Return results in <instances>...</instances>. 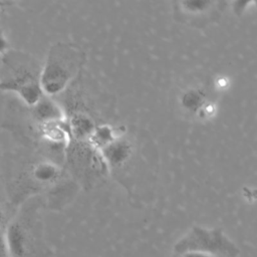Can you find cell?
I'll return each instance as SVG.
<instances>
[{"label":"cell","instance_id":"obj_1","mask_svg":"<svg viewBox=\"0 0 257 257\" xmlns=\"http://www.w3.org/2000/svg\"><path fill=\"white\" fill-rule=\"evenodd\" d=\"M84 61V53L74 44L58 42L52 45L40 70L43 94L51 97L65 90L80 72Z\"/></svg>","mask_w":257,"mask_h":257},{"label":"cell","instance_id":"obj_2","mask_svg":"<svg viewBox=\"0 0 257 257\" xmlns=\"http://www.w3.org/2000/svg\"><path fill=\"white\" fill-rule=\"evenodd\" d=\"M40 70L32 63L28 67L21 66L12 77L0 80V90L13 91L26 104L33 106L43 95L39 83Z\"/></svg>","mask_w":257,"mask_h":257},{"label":"cell","instance_id":"obj_3","mask_svg":"<svg viewBox=\"0 0 257 257\" xmlns=\"http://www.w3.org/2000/svg\"><path fill=\"white\" fill-rule=\"evenodd\" d=\"M34 118L39 124L61 121L66 119V115L62 108L51 97L42 95L41 98L32 106Z\"/></svg>","mask_w":257,"mask_h":257},{"label":"cell","instance_id":"obj_4","mask_svg":"<svg viewBox=\"0 0 257 257\" xmlns=\"http://www.w3.org/2000/svg\"><path fill=\"white\" fill-rule=\"evenodd\" d=\"M5 232V238L10 257H26L27 255V234L23 226L17 222H11Z\"/></svg>","mask_w":257,"mask_h":257},{"label":"cell","instance_id":"obj_5","mask_svg":"<svg viewBox=\"0 0 257 257\" xmlns=\"http://www.w3.org/2000/svg\"><path fill=\"white\" fill-rule=\"evenodd\" d=\"M100 153L104 163L109 164L111 167H117L128 160L132 153V146L125 140L117 138L104 147Z\"/></svg>","mask_w":257,"mask_h":257},{"label":"cell","instance_id":"obj_6","mask_svg":"<svg viewBox=\"0 0 257 257\" xmlns=\"http://www.w3.org/2000/svg\"><path fill=\"white\" fill-rule=\"evenodd\" d=\"M207 103L206 95L203 90L198 88H190L184 92L181 98L182 106L190 112L200 114L203 107Z\"/></svg>","mask_w":257,"mask_h":257},{"label":"cell","instance_id":"obj_7","mask_svg":"<svg viewBox=\"0 0 257 257\" xmlns=\"http://www.w3.org/2000/svg\"><path fill=\"white\" fill-rule=\"evenodd\" d=\"M32 175L39 182H51L57 177L58 170L53 164L43 162L36 165L33 169Z\"/></svg>","mask_w":257,"mask_h":257},{"label":"cell","instance_id":"obj_8","mask_svg":"<svg viewBox=\"0 0 257 257\" xmlns=\"http://www.w3.org/2000/svg\"><path fill=\"white\" fill-rule=\"evenodd\" d=\"M0 257H10L5 238V232L0 229Z\"/></svg>","mask_w":257,"mask_h":257},{"label":"cell","instance_id":"obj_9","mask_svg":"<svg viewBox=\"0 0 257 257\" xmlns=\"http://www.w3.org/2000/svg\"><path fill=\"white\" fill-rule=\"evenodd\" d=\"M7 49H8V41L5 38L3 32L0 31V55L4 54Z\"/></svg>","mask_w":257,"mask_h":257},{"label":"cell","instance_id":"obj_10","mask_svg":"<svg viewBox=\"0 0 257 257\" xmlns=\"http://www.w3.org/2000/svg\"><path fill=\"white\" fill-rule=\"evenodd\" d=\"M4 220H5V213H4V210H3L2 206L0 205V228L4 223Z\"/></svg>","mask_w":257,"mask_h":257},{"label":"cell","instance_id":"obj_11","mask_svg":"<svg viewBox=\"0 0 257 257\" xmlns=\"http://www.w3.org/2000/svg\"><path fill=\"white\" fill-rule=\"evenodd\" d=\"M5 4H7V3H5V2H0V6H2V5H5Z\"/></svg>","mask_w":257,"mask_h":257}]
</instances>
